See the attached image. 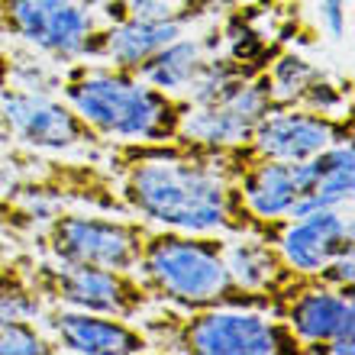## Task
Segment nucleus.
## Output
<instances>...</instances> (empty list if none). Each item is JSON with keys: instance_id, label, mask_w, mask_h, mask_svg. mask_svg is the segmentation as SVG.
Returning <instances> with one entry per match:
<instances>
[{"instance_id": "obj_1", "label": "nucleus", "mask_w": 355, "mask_h": 355, "mask_svg": "<svg viewBox=\"0 0 355 355\" xmlns=\"http://www.w3.org/2000/svg\"><path fill=\"white\" fill-rule=\"evenodd\" d=\"M110 168L126 214L152 226L187 233L262 236L278 243L288 220H265L245 204L236 181L223 178L210 162L197 159L178 139L110 142Z\"/></svg>"}, {"instance_id": "obj_2", "label": "nucleus", "mask_w": 355, "mask_h": 355, "mask_svg": "<svg viewBox=\"0 0 355 355\" xmlns=\"http://www.w3.org/2000/svg\"><path fill=\"white\" fill-rule=\"evenodd\" d=\"M58 94L107 142L175 139L194 107L184 94L155 87L130 68L97 58H75L62 65Z\"/></svg>"}, {"instance_id": "obj_3", "label": "nucleus", "mask_w": 355, "mask_h": 355, "mask_svg": "<svg viewBox=\"0 0 355 355\" xmlns=\"http://www.w3.org/2000/svg\"><path fill=\"white\" fill-rule=\"evenodd\" d=\"M226 239L230 236L223 233H187L168 226H149L132 271L149 288L155 304H168L178 310H265L262 300L239 288L226 268Z\"/></svg>"}, {"instance_id": "obj_4", "label": "nucleus", "mask_w": 355, "mask_h": 355, "mask_svg": "<svg viewBox=\"0 0 355 355\" xmlns=\"http://www.w3.org/2000/svg\"><path fill=\"white\" fill-rule=\"evenodd\" d=\"M139 327L149 333L152 352L165 355H307L284 320L252 307L178 310L162 304L142 313Z\"/></svg>"}, {"instance_id": "obj_5", "label": "nucleus", "mask_w": 355, "mask_h": 355, "mask_svg": "<svg viewBox=\"0 0 355 355\" xmlns=\"http://www.w3.org/2000/svg\"><path fill=\"white\" fill-rule=\"evenodd\" d=\"M146 220L132 214L110 216V210H68L62 207L42 230L36 243L52 262L68 265H107L136 268L142 239L149 233Z\"/></svg>"}, {"instance_id": "obj_6", "label": "nucleus", "mask_w": 355, "mask_h": 355, "mask_svg": "<svg viewBox=\"0 0 355 355\" xmlns=\"http://www.w3.org/2000/svg\"><path fill=\"white\" fill-rule=\"evenodd\" d=\"M0 136L33 152H101L110 142L62 97L0 85Z\"/></svg>"}, {"instance_id": "obj_7", "label": "nucleus", "mask_w": 355, "mask_h": 355, "mask_svg": "<svg viewBox=\"0 0 355 355\" xmlns=\"http://www.w3.org/2000/svg\"><path fill=\"white\" fill-rule=\"evenodd\" d=\"M36 284L49 304L97 310L113 317L139 320L155 304L149 288L132 268H107V265H68V262H36Z\"/></svg>"}, {"instance_id": "obj_8", "label": "nucleus", "mask_w": 355, "mask_h": 355, "mask_svg": "<svg viewBox=\"0 0 355 355\" xmlns=\"http://www.w3.org/2000/svg\"><path fill=\"white\" fill-rule=\"evenodd\" d=\"M101 13L85 0H0V36L68 65L85 55Z\"/></svg>"}, {"instance_id": "obj_9", "label": "nucleus", "mask_w": 355, "mask_h": 355, "mask_svg": "<svg viewBox=\"0 0 355 355\" xmlns=\"http://www.w3.org/2000/svg\"><path fill=\"white\" fill-rule=\"evenodd\" d=\"M39 323L58 343L62 352L78 355H142L152 352L149 333L126 317L97 313V310L49 304Z\"/></svg>"}, {"instance_id": "obj_10", "label": "nucleus", "mask_w": 355, "mask_h": 355, "mask_svg": "<svg viewBox=\"0 0 355 355\" xmlns=\"http://www.w3.org/2000/svg\"><path fill=\"white\" fill-rule=\"evenodd\" d=\"M271 313L294 329V336L307 346V355H317L329 339L355 333V294L323 284L317 275H310L297 291L275 304Z\"/></svg>"}, {"instance_id": "obj_11", "label": "nucleus", "mask_w": 355, "mask_h": 355, "mask_svg": "<svg viewBox=\"0 0 355 355\" xmlns=\"http://www.w3.org/2000/svg\"><path fill=\"white\" fill-rule=\"evenodd\" d=\"M271 110H278V103H275V94H271V78H268V65H265L259 75L243 81L226 97H220L214 103L191 107L178 136L200 142H239Z\"/></svg>"}, {"instance_id": "obj_12", "label": "nucleus", "mask_w": 355, "mask_h": 355, "mask_svg": "<svg viewBox=\"0 0 355 355\" xmlns=\"http://www.w3.org/2000/svg\"><path fill=\"white\" fill-rule=\"evenodd\" d=\"M226 268L239 288L262 300V307L275 310V304L297 291L310 278V271H300L288 262L278 243H268L262 236H230L226 239Z\"/></svg>"}, {"instance_id": "obj_13", "label": "nucleus", "mask_w": 355, "mask_h": 355, "mask_svg": "<svg viewBox=\"0 0 355 355\" xmlns=\"http://www.w3.org/2000/svg\"><path fill=\"white\" fill-rule=\"evenodd\" d=\"M278 245L291 265L317 275L329 259H336L343 252H355L349 207H327V210L291 216L278 236Z\"/></svg>"}, {"instance_id": "obj_14", "label": "nucleus", "mask_w": 355, "mask_h": 355, "mask_svg": "<svg viewBox=\"0 0 355 355\" xmlns=\"http://www.w3.org/2000/svg\"><path fill=\"white\" fill-rule=\"evenodd\" d=\"M271 94L278 107H313V110H343L349 103V81L329 78L323 68L294 52L281 49L278 55L268 62Z\"/></svg>"}, {"instance_id": "obj_15", "label": "nucleus", "mask_w": 355, "mask_h": 355, "mask_svg": "<svg viewBox=\"0 0 355 355\" xmlns=\"http://www.w3.org/2000/svg\"><path fill=\"white\" fill-rule=\"evenodd\" d=\"M355 191V146L336 142L329 149L304 159V194L294 216L327 207H349Z\"/></svg>"}, {"instance_id": "obj_16", "label": "nucleus", "mask_w": 355, "mask_h": 355, "mask_svg": "<svg viewBox=\"0 0 355 355\" xmlns=\"http://www.w3.org/2000/svg\"><path fill=\"white\" fill-rule=\"evenodd\" d=\"M236 184L259 216L288 220L304 194V162H255L236 178Z\"/></svg>"}, {"instance_id": "obj_17", "label": "nucleus", "mask_w": 355, "mask_h": 355, "mask_svg": "<svg viewBox=\"0 0 355 355\" xmlns=\"http://www.w3.org/2000/svg\"><path fill=\"white\" fill-rule=\"evenodd\" d=\"M210 52H214V49H210L207 33L204 36H187V33H181L178 39H171L168 46H162L159 52H152V55L136 68V75L146 78V81L155 87H165V91H171V94H184Z\"/></svg>"}, {"instance_id": "obj_18", "label": "nucleus", "mask_w": 355, "mask_h": 355, "mask_svg": "<svg viewBox=\"0 0 355 355\" xmlns=\"http://www.w3.org/2000/svg\"><path fill=\"white\" fill-rule=\"evenodd\" d=\"M36 255L13 252L0 255V323H13V320H39L49 300L33 275Z\"/></svg>"}, {"instance_id": "obj_19", "label": "nucleus", "mask_w": 355, "mask_h": 355, "mask_svg": "<svg viewBox=\"0 0 355 355\" xmlns=\"http://www.w3.org/2000/svg\"><path fill=\"white\" fill-rule=\"evenodd\" d=\"M62 65L29 46H0V85L26 87V91L58 94Z\"/></svg>"}, {"instance_id": "obj_20", "label": "nucleus", "mask_w": 355, "mask_h": 355, "mask_svg": "<svg viewBox=\"0 0 355 355\" xmlns=\"http://www.w3.org/2000/svg\"><path fill=\"white\" fill-rule=\"evenodd\" d=\"M62 352L58 343L49 336V329L39 327V320H13L0 323V355H55Z\"/></svg>"}, {"instance_id": "obj_21", "label": "nucleus", "mask_w": 355, "mask_h": 355, "mask_svg": "<svg viewBox=\"0 0 355 355\" xmlns=\"http://www.w3.org/2000/svg\"><path fill=\"white\" fill-rule=\"evenodd\" d=\"M317 278L323 281V284H333V288H339V291L355 294V255L343 252V255H336V259H329V262L317 271Z\"/></svg>"}, {"instance_id": "obj_22", "label": "nucleus", "mask_w": 355, "mask_h": 355, "mask_svg": "<svg viewBox=\"0 0 355 355\" xmlns=\"http://www.w3.org/2000/svg\"><path fill=\"white\" fill-rule=\"evenodd\" d=\"M320 26L327 29L329 39L343 42L346 39V19H349V0H320L317 3Z\"/></svg>"}, {"instance_id": "obj_23", "label": "nucleus", "mask_w": 355, "mask_h": 355, "mask_svg": "<svg viewBox=\"0 0 355 355\" xmlns=\"http://www.w3.org/2000/svg\"><path fill=\"white\" fill-rule=\"evenodd\" d=\"M85 3H91V7L97 10V7H103V3H113V0H85Z\"/></svg>"}, {"instance_id": "obj_24", "label": "nucleus", "mask_w": 355, "mask_h": 355, "mask_svg": "<svg viewBox=\"0 0 355 355\" xmlns=\"http://www.w3.org/2000/svg\"><path fill=\"white\" fill-rule=\"evenodd\" d=\"M0 139H3V136H0Z\"/></svg>"}]
</instances>
